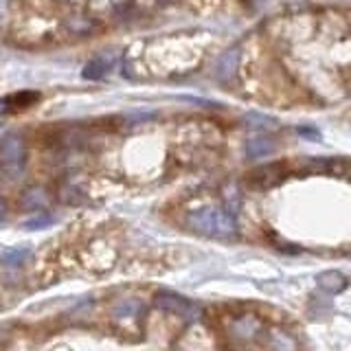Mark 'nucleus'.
<instances>
[{
	"label": "nucleus",
	"mask_w": 351,
	"mask_h": 351,
	"mask_svg": "<svg viewBox=\"0 0 351 351\" xmlns=\"http://www.w3.org/2000/svg\"><path fill=\"white\" fill-rule=\"evenodd\" d=\"M156 307H160V310H165V312L178 314L184 318V321H195L202 312L197 303L184 299V296H180V294H173V292H160L156 296Z\"/></svg>",
	"instance_id": "3"
},
{
	"label": "nucleus",
	"mask_w": 351,
	"mask_h": 351,
	"mask_svg": "<svg viewBox=\"0 0 351 351\" xmlns=\"http://www.w3.org/2000/svg\"><path fill=\"white\" fill-rule=\"evenodd\" d=\"M31 255L29 248H9L3 252V266L5 268H20Z\"/></svg>",
	"instance_id": "8"
},
{
	"label": "nucleus",
	"mask_w": 351,
	"mask_h": 351,
	"mask_svg": "<svg viewBox=\"0 0 351 351\" xmlns=\"http://www.w3.org/2000/svg\"><path fill=\"white\" fill-rule=\"evenodd\" d=\"M141 312V303L136 299H123L114 305V316L117 318H134Z\"/></svg>",
	"instance_id": "9"
},
{
	"label": "nucleus",
	"mask_w": 351,
	"mask_h": 351,
	"mask_svg": "<svg viewBox=\"0 0 351 351\" xmlns=\"http://www.w3.org/2000/svg\"><path fill=\"white\" fill-rule=\"evenodd\" d=\"M25 143H22L20 136H5L0 141V167L5 169V173L9 176H20L22 169H25Z\"/></svg>",
	"instance_id": "2"
},
{
	"label": "nucleus",
	"mask_w": 351,
	"mask_h": 351,
	"mask_svg": "<svg viewBox=\"0 0 351 351\" xmlns=\"http://www.w3.org/2000/svg\"><path fill=\"white\" fill-rule=\"evenodd\" d=\"M9 110H11V104H9V97H3V99H0V117H3V114H7V112H9Z\"/></svg>",
	"instance_id": "12"
},
{
	"label": "nucleus",
	"mask_w": 351,
	"mask_h": 351,
	"mask_svg": "<svg viewBox=\"0 0 351 351\" xmlns=\"http://www.w3.org/2000/svg\"><path fill=\"white\" fill-rule=\"evenodd\" d=\"M316 283L321 285L323 290L332 292V294H336V292H340V290H345V288H347V279H345L340 272H334V270L318 274V277H316Z\"/></svg>",
	"instance_id": "6"
},
{
	"label": "nucleus",
	"mask_w": 351,
	"mask_h": 351,
	"mask_svg": "<svg viewBox=\"0 0 351 351\" xmlns=\"http://www.w3.org/2000/svg\"><path fill=\"white\" fill-rule=\"evenodd\" d=\"M51 222H53V217H49V215L33 217V219H29V222L25 224V228H29V230H33V228H44V226H49Z\"/></svg>",
	"instance_id": "11"
},
{
	"label": "nucleus",
	"mask_w": 351,
	"mask_h": 351,
	"mask_svg": "<svg viewBox=\"0 0 351 351\" xmlns=\"http://www.w3.org/2000/svg\"><path fill=\"white\" fill-rule=\"evenodd\" d=\"M5 217H7V204H5V197L0 195V222H3Z\"/></svg>",
	"instance_id": "13"
},
{
	"label": "nucleus",
	"mask_w": 351,
	"mask_h": 351,
	"mask_svg": "<svg viewBox=\"0 0 351 351\" xmlns=\"http://www.w3.org/2000/svg\"><path fill=\"white\" fill-rule=\"evenodd\" d=\"M285 176V165L283 162H270L257 167L248 173L246 182L250 184V189H272L274 184H279Z\"/></svg>",
	"instance_id": "4"
},
{
	"label": "nucleus",
	"mask_w": 351,
	"mask_h": 351,
	"mask_svg": "<svg viewBox=\"0 0 351 351\" xmlns=\"http://www.w3.org/2000/svg\"><path fill=\"white\" fill-rule=\"evenodd\" d=\"M0 338H3V332H0Z\"/></svg>",
	"instance_id": "14"
},
{
	"label": "nucleus",
	"mask_w": 351,
	"mask_h": 351,
	"mask_svg": "<svg viewBox=\"0 0 351 351\" xmlns=\"http://www.w3.org/2000/svg\"><path fill=\"white\" fill-rule=\"evenodd\" d=\"M189 224L195 233L206 235V237H219V239H228L237 235V222L233 213L224 211V208L217 206H206L200 208L189 215Z\"/></svg>",
	"instance_id": "1"
},
{
	"label": "nucleus",
	"mask_w": 351,
	"mask_h": 351,
	"mask_svg": "<svg viewBox=\"0 0 351 351\" xmlns=\"http://www.w3.org/2000/svg\"><path fill=\"white\" fill-rule=\"evenodd\" d=\"M108 73V64L104 60H93V62H88L84 66V71L82 75L86 77V80H90V82H97V80H101V77Z\"/></svg>",
	"instance_id": "10"
},
{
	"label": "nucleus",
	"mask_w": 351,
	"mask_h": 351,
	"mask_svg": "<svg viewBox=\"0 0 351 351\" xmlns=\"http://www.w3.org/2000/svg\"><path fill=\"white\" fill-rule=\"evenodd\" d=\"M237 64H239V47L226 51L222 58H219L217 69H215L219 80H222V82H230V80H233L235 73H237Z\"/></svg>",
	"instance_id": "5"
},
{
	"label": "nucleus",
	"mask_w": 351,
	"mask_h": 351,
	"mask_svg": "<svg viewBox=\"0 0 351 351\" xmlns=\"http://www.w3.org/2000/svg\"><path fill=\"white\" fill-rule=\"evenodd\" d=\"M270 152H274V143L268 136H257V138H250L246 143V156L248 158H261V156H268Z\"/></svg>",
	"instance_id": "7"
}]
</instances>
